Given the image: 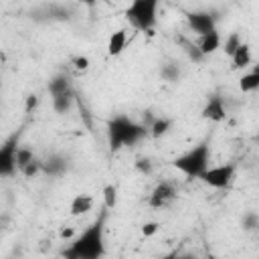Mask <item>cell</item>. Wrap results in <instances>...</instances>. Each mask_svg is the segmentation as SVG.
I'll use <instances>...</instances> for the list:
<instances>
[{"label": "cell", "instance_id": "cell-1", "mask_svg": "<svg viewBox=\"0 0 259 259\" xmlns=\"http://www.w3.org/2000/svg\"><path fill=\"white\" fill-rule=\"evenodd\" d=\"M107 208H101L97 219L89 223L81 233L67 241L65 249L61 251L63 259H103L107 253L105 247V221Z\"/></svg>", "mask_w": 259, "mask_h": 259}, {"label": "cell", "instance_id": "cell-2", "mask_svg": "<svg viewBox=\"0 0 259 259\" xmlns=\"http://www.w3.org/2000/svg\"><path fill=\"white\" fill-rule=\"evenodd\" d=\"M146 136H150L148 127L138 123V121H134L125 113H115L107 121V144H109L111 152H119L121 148L136 146Z\"/></svg>", "mask_w": 259, "mask_h": 259}, {"label": "cell", "instance_id": "cell-3", "mask_svg": "<svg viewBox=\"0 0 259 259\" xmlns=\"http://www.w3.org/2000/svg\"><path fill=\"white\" fill-rule=\"evenodd\" d=\"M210 142H198L196 146L188 148L186 152H182L180 156H176L172 160V166L184 174L186 178H202V174L210 168Z\"/></svg>", "mask_w": 259, "mask_h": 259}, {"label": "cell", "instance_id": "cell-4", "mask_svg": "<svg viewBox=\"0 0 259 259\" xmlns=\"http://www.w3.org/2000/svg\"><path fill=\"white\" fill-rule=\"evenodd\" d=\"M158 0H134L123 10L127 24L138 32H152L158 24Z\"/></svg>", "mask_w": 259, "mask_h": 259}, {"label": "cell", "instance_id": "cell-5", "mask_svg": "<svg viewBox=\"0 0 259 259\" xmlns=\"http://www.w3.org/2000/svg\"><path fill=\"white\" fill-rule=\"evenodd\" d=\"M235 164L227 162V164H217V166H210L204 174H202V182L214 190H225V188H231V184L235 182Z\"/></svg>", "mask_w": 259, "mask_h": 259}, {"label": "cell", "instance_id": "cell-6", "mask_svg": "<svg viewBox=\"0 0 259 259\" xmlns=\"http://www.w3.org/2000/svg\"><path fill=\"white\" fill-rule=\"evenodd\" d=\"M18 134H12L2 146H0V176L10 178L18 172V164H16V154H18Z\"/></svg>", "mask_w": 259, "mask_h": 259}, {"label": "cell", "instance_id": "cell-7", "mask_svg": "<svg viewBox=\"0 0 259 259\" xmlns=\"http://www.w3.org/2000/svg\"><path fill=\"white\" fill-rule=\"evenodd\" d=\"M178 196V190L174 186V182L170 180H162L154 186V190L148 196V206L150 208H166L168 204H172Z\"/></svg>", "mask_w": 259, "mask_h": 259}, {"label": "cell", "instance_id": "cell-8", "mask_svg": "<svg viewBox=\"0 0 259 259\" xmlns=\"http://www.w3.org/2000/svg\"><path fill=\"white\" fill-rule=\"evenodd\" d=\"M202 119L206 121H212V123H221L227 119V105H225V99L219 95V93H212L206 97L204 101V107L200 111Z\"/></svg>", "mask_w": 259, "mask_h": 259}, {"label": "cell", "instance_id": "cell-9", "mask_svg": "<svg viewBox=\"0 0 259 259\" xmlns=\"http://www.w3.org/2000/svg\"><path fill=\"white\" fill-rule=\"evenodd\" d=\"M186 22H188V28L196 36H202L206 32L217 30V18L210 12H188L186 14Z\"/></svg>", "mask_w": 259, "mask_h": 259}, {"label": "cell", "instance_id": "cell-10", "mask_svg": "<svg viewBox=\"0 0 259 259\" xmlns=\"http://www.w3.org/2000/svg\"><path fill=\"white\" fill-rule=\"evenodd\" d=\"M196 47H198V51H200L202 57L214 55L219 49H223V36H221V32H219V28L212 30V32H206V34L198 36Z\"/></svg>", "mask_w": 259, "mask_h": 259}, {"label": "cell", "instance_id": "cell-11", "mask_svg": "<svg viewBox=\"0 0 259 259\" xmlns=\"http://www.w3.org/2000/svg\"><path fill=\"white\" fill-rule=\"evenodd\" d=\"M93 204H95V198L91 194H85V192H79L71 198L69 202V214L71 217H81V214H87L89 210H93Z\"/></svg>", "mask_w": 259, "mask_h": 259}, {"label": "cell", "instance_id": "cell-12", "mask_svg": "<svg viewBox=\"0 0 259 259\" xmlns=\"http://www.w3.org/2000/svg\"><path fill=\"white\" fill-rule=\"evenodd\" d=\"M125 45H127V30L125 28L113 30L109 34V40H107V55L109 57H119L125 51Z\"/></svg>", "mask_w": 259, "mask_h": 259}, {"label": "cell", "instance_id": "cell-13", "mask_svg": "<svg viewBox=\"0 0 259 259\" xmlns=\"http://www.w3.org/2000/svg\"><path fill=\"white\" fill-rule=\"evenodd\" d=\"M251 63H253L251 45H249V42H243V45L235 51V55L231 57V69H233V71H241V69L251 67Z\"/></svg>", "mask_w": 259, "mask_h": 259}, {"label": "cell", "instance_id": "cell-14", "mask_svg": "<svg viewBox=\"0 0 259 259\" xmlns=\"http://www.w3.org/2000/svg\"><path fill=\"white\" fill-rule=\"evenodd\" d=\"M42 172L57 178V176H63L67 172V160L65 156L61 154H51L47 160H42Z\"/></svg>", "mask_w": 259, "mask_h": 259}, {"label": "cell", "instance_id": "cell-15", "mask_svg": "<svg viewBox=\"0 0 259 259\" xmlns=\"http://www.w3.org/2000/svg\"><path fill=\"white\" fill-rule=\"evenodd\" d=\"M49 95L51 97H57V95H65V93H73V87H71V79L67 75H55L51 81H49Z\"/></svg>", "mask_w": 259, "mask_h": 259}, {"label": "cell", "instance_id": "cell-16", "mask_svg": "<svg viewBox=\"0 0 259 259\" xmlns=\"http://www.w3.org/2000/svg\"><path fill=\"white\" fill-rule=\"evenodd\" d=\"M172 125H174V119H172V117L160 115V117H154V119L150 121L148 134H150L152 138H162V136H166V134L172 130Z\"/></svg>", "mask_w": 259, "mask_h": 259}, {"label": "cell", "instance_id": "cell-17", "mask_svg": "<svg viewBox=\"0 0 259 259\" xmlns=\"http://www.w3.org/2000/svg\"><path fill=\"white\" fill-rule=\"evenodd\" d=\"M103 208H107V210H113L115 206H117V200H119V190H117V186L113 184V182H107L105 186H103Z\"/></svg>", "mask_w": 259, "mask_h": 259}, {"label": "cell", "instance_id": "cell-18", "mask_svg": "<svg viewBox=\"0 0 259 259\" xmlns=\"http://www.w3.org/2000/svg\"><path fill=\"white\" fill-rule=\"evenodd\" d=\"M239 89L243 93H251V91H257L259 89V75L255 71H247L245 75H241L239 79Z\"/></svg>", "mask_w": 259, "mask_h": 259}, {"label": "cell", "instance_id": "cell-19", "mask_svg": "<svg viewBox=\"0 0 259 259\" xmlns=\"http://www.w3.org/2000/svg\"><path fill=\"white\" fill-rule=\"evenodd\" d=\"M241 45H243L241 34H239V32H231V34H229V36L223 40V53H225V55L231 59V57L235 55V51H237Z\"/></svg>", "mask_w": 259, "mask_h": 259}, {"label": "cell", "instance_id": "cell-20", "mask_svg": "<svg viewBox=\"0 0 259 259\" xmlns=\"http://www.w3.org/2000/svg\"><path fill=\"white\" fill-rule=\"evenodd\" d=\"M73 95L75 93H65V95H57V97H51L53 99V109L57 113H67L73 105Z\"/></svg>", "mask_w": 259, "mask_h": 259}, {"label": "cell", "instance_id": "cell-21", "mask_svg": "<svg viewBox=\"0 0 259 259\" xmlns=\"http://www.w3.org/2000/svg\"><path fill=\"white\" fill-rule=\"evenodd\" d=\"M36 160V156H34V152L30 150V148H26V146H20L18 148V154H16V164H18V172H22L30 162H34Z\"/></svg>", "mask_w": 259, "mask_h": 259}, {"label": "cell", "instance_id": "cell-22", "mask_svg": "<svg viewBox=\"0 0 259 259\" xmlns=\"http://www.w3.org/2000/svg\"><path fill=\"white\" fill-rule=\"evenodd\" d=\"M160 75H162V79H164V81L174 83V81H178V77H180V69H178L174 63H166V65H162Z\"/></svg>", "mask_w": 259, "mask_h": 259}, {"label": "cell", "instance_id": "cell-23", "mask_svg": "<svg viewBox=\"0 0 259 259\" xmlns=\"http://www.w3.org/2000/svg\"><path fill=\"white\" fill-rule=\"evenodd\" d=\"M89 65H91V63H89V59H87L85 55H79V57L73 59V69H75L77 73H85V71L89 69Z\"/></svg>", "mask_w": 259, "mask_h": 259}, {"label": "cell", "instance_id": "cell-24", "mask_svg": "<svg viewBox=\"0 0 259 259\" xmlns=\"http://www.w3.org/2000/svg\"><path fill=\"white\" fill-rule=\"evenodd\" d=\"M158 229H160V223H156V221H148V223L142 225V237H152V235L158 233Z\"/></svg>", "mask_w": 259, "mask_h": 259}, {"label": "cell", "instance_id": "cell-25", "mask_svg": "<svg viewBox=\"0 0 259 259\" xmlns=\"http://www.w3.org/2000/svg\"><path fill=\"white\" fill-rule=\"evenodd\" d=\"M136 168H138L140 172H144V174H150V172H152V162H150L148 158H142V160L136 162Z\"/></svg>", "mask_w": 259, "mask_h": 259}, {"label": "cell", "instance_id": "cell-26", "mask_svg": "<svg viewBox=\"0 0 259 259\" xmlns=\"http://www.w3.org/2000/svg\"><path fill=\"white\" fill-rule=\"evenodd\" d=\"M243 227H245L247 231L255 229V227H257V219H255V214H247V217L243 219Z\"/></svg>", "mask_w": 259, "mask_h": 259}, {"label": "cell", "instance_id": "cell-27", "mask_svg": "<svg viewBox=\"0 0 259 259\" xmlns=\"http://www.w3.org/2000/svg\"><path fill=\"white\" fill-rule=\"evenodd\" d=\"M36 105H38V97H36V95H28V97H26V105H24L26 113H30V109H34Z\"/></svg>", "mask_w": 259, "mask_h": 259}, {"label": "cell", "instance_id": "cell-28", "mask_svg": "<svg viewBox=\"0 0 259 259\" xmlns=\"http://www.w3.org/2000/svg\"><path fill=\"white\" fill-rule=\"evenodd\" d=\"M178 255H180V249H172V251H168L166 255H162L160 259H176Z\"/></svg>", "mask_w": 259, "mask_h": 259}, {"label": "cell", "instance_id": "cell-29", "mask_svg": "<svg viewBox=\"0 0 259 259\" xmlns=\"http://www.w3.org/2000/svg\"><path fill=\"white\" fill-rule=\"evenodd\" d=\"M176 259H196V255H192V253H182V251H180V255H178Z\"/></svg>", "mask_w": 259, "mask_h": 259}, {"label": "cell", "instance_id": "cell-30", "mask_svg": "<svg viewBox=\"0 0 259 259\" xmlns=\"http://www.w3.org/2000/svg\"><path fill=\"white\" fill-rule=\"evenodd\" d=\"M251 71H255V73L259 75V63H257V65H253V67H251Z\"/></svg>", "mask_w": 259, "mask_h": 259}, {"label": "cell", "instance_id": "cell-31", "mask_svg": "<svg viewBox=\"0 0 259 259\" xmlns=\"http://www.w3.org/2000/svg\"><path fill=\"white\" fill-rule=\"evenodd\" d=\"M257 144H259V134H257Z\"/></svg>", "mask_w": 259, "mask_h": 259}]
</instances>
